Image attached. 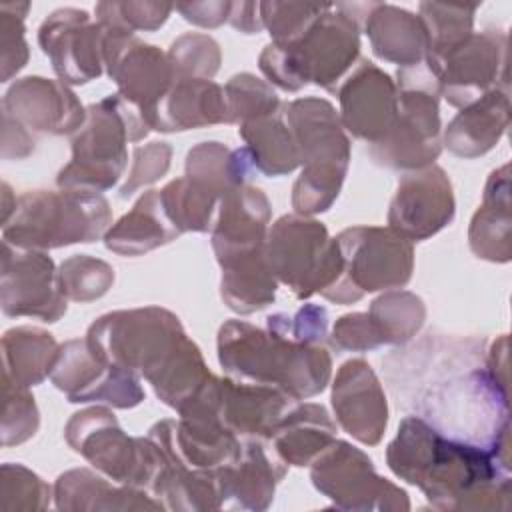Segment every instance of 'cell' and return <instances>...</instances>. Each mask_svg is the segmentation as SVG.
Wrapping results in <instances>:
<instances>
[{
    "mask_svg": "<svg viewBox=\"0 0 512 512\" xmlns=\"http://www.w3.org/2000/svg\"><path fill=\"white\" fill-rule=\"evenodd\" d=\"M184 176L222 200L238 186L250 184L254 172L250 154L244 146L228 148L222 142L208 140L192 146L186 154Z\"/></svg>",
    "mask_w": 512,
    "mask_h": 512,
    "instance_id": "34",
    "label": "cell"
},
{
    "mask_svg": "<svg viewBox=\"0 0 512 512\" xmlns=\"http://www.w3.org/2000/svg\"><path fill=\"white\" fill-rule=\"evenodd\" d=\"M54 500L50 488L36 472L22 464L6 462L0 468V510H46Z\"/></svg>",
    "mask_w": 512,
    "mask_h": 512,
    "instance_id": "44",
    "label": "cell"
},
{
    "mask_svg": "<svg viewBox=\"0 0 512 512\" xmlns=\"http://www.w3.org/2000/svg\"><path fill=\"white\" fill-rule=\"evenodd\" d=\"M148 436L196 470H218L242 450V440L218 418H166Z\"/></svg>",
    "mask_w": 512,
    "mask_h": 512,
    "instance_id": "24",
    "label": "cell"
},
{
    "mask_svg": "<svg viewBox=\"0 0 512 512\" xmlns=\"http://www.w3.org/2000/svg\"><path fill=\"white\" fill-rule=\"evenodd\" d=\"M60 344L38 326H16L2 336V378L32 388L50 378Z\"/></svg>",
    "mask_w": 512,
    "mask_h": 512,
    "instance_id": "36",
    "label": "cell"
},
{
    "mask_svg": "<svg viewBox=\"0 0 512 512\" xmlns=\"http://www.w3.org/2000/svg\"><path fill=\"white\" fill-rule=\"evenodd\" d=\"M342 274L322 296L354 304L370 292L404 288L414 272V244L388 226H350L336 236Z\"/></svg>",
    "mask_w": 512,
    "mask_h": 512,
    "instance_id": "10",
    "label": "cell"
},
{
    "mask_svg": "<svg viewBox=\"0 0 512 512\" xmlns=\"http://www.w3.org/2000/svg\"><path fill=\"white\" fill-rule=\"evenodd\" d=\"M338 116L346 134L368 146L382 140L398 116V88L390 74L362 58L338 84Z\"/></svg>",
    "mask_w": 512,
    "mask_h": 512,
    "instance_id": "19",
    "label": "cell"
},
{
    "mask_svg": "<svg viewBox=\"0 0 512 512\" xmlns=\"http://www.w3.org/2000/svg\"><path fill=\"white\" fill-rule=\"evenodd\" d=\"M266 328L300 344L324 346L328 340V312L318 304H304L294 314L278 312L266 318Z\"/></svg>",
    "mask_w": 512,
    "mask_h": 512,
    "instance_id": "48",
    "label": "cell"
},
{
    "mask_svg": "<svg viewBox=\"0 0 512 512\" xmlns=\"http://www.w3.org/2000/svg\"><path fill=\"white\" fill-rule=\"evenodd\" d=\"M330 6L332 4L268 0L260 2V16L272 42H292Z\"/></svg>",
    "mask_w": 512,
    "mask_h": 512,
    "instance_id": "46",
    "label": "cell"
},
{
    "mask_svg": "<svg viewBox=\"0 0 512 512\" xmlns=\"http://www.w3.org/2000/svg\"><path fill=\"white\" fill-rule=\"evenodd\" d=\"M296 402L282 390L266 384L244 382L232 376L220 378L218 416L240 440H270L282 416Z\"/></svg>",
    "mask_w": 512,
    "mask_h": 512,
    "instance_id": "25",
    "label": "cell"
},
{
    "mask_svg": "<svg viewBox=\"0 0 512 512\" xmlns=\"http://www.w3.org/2000/svg\"><path fill=\"white\" fill-rule=\"evenodd\" d=\"M104 26L86 10L64 6L50 12L38 28V44L58 80L88 84L104 72Z\"/></svg>",
    "mask_w": 512,
    "mask_h": 512,
    "instance_id": "17",
    "label": "cell"
},
{
    "mask_svg": "<svg viewBox=\"0 0 512 512\" xmlns=\"http://www.w3.org/2000/svg\"><path fill=\"white\" fill-rule=\"evenodd\" d=\"M330 402L336 422L346 434L364 446L380 444L388 426V400L366 360L352 358L338 368Z\"/></svg>",
    "mask_w": 512,
    "mask_h": 512,
    "instance_id": "21",
    "label": "cell"
},
{
    "mask_svg": "<svg viewBox=\"0 0 512 512\" xmlns=\"http://www.w3.org/2000/svg\"><path fill=\"white\" fill-rule=\"evenodd\" d=\"M160 450V466L148 492L164 510L196 512L222 508L214 470H196L164 446H160Z\"/></svg>",
    "mask_w": 512,
    "mask_h": 512,
    "instance_id": "33",
    "label": "cell"
},
{
    "mask_svg": "<svg viewBox=\"0 0 512 512\" xmlns=\"http://www.w3.org/2000/svg\"><path fill=\"white\" fill-rule=\"evenodd\" d=\"M456 214L454 190L438 164L404 172L388 206V228L402 238L424 242L446 228Z\"/></svg>",
    "mask_w": 512,
    "mask_h": 512,
    "instance_id": "18",
    "label": "cell"
},
{
    "mask_svg": "<svg viewBox=\"0 0 512 512\" xmlns=\"http://www.w3.org/2000/svg\"><path fill=\"white\" fill-rule=\"evenodd\" d=\"M360 24L332 4L306 32L292 42H268L258 56V68L270 86L298 92L316 84L336 92L360 56Z\"/></svg>",
    "mask_w": 512,
    "mask_h": 512,
    "instance_id": "4",
    "label": "cell"
},
{
    "mask_svg": "<svg viewBox=\"0 0 512 512\" xmlns=\"http://www.w3.org/2000/svg\"><path fill=\"white\" fill-rule=\"evenodd\" d=\"M220 268V296L232 312L248 316L274 302L278 280L266 262L264 246L238 256Z\"/></svg>",
    "mask_w": 512,
    "mask_h": 512,
    "instance_id": "35",
    "label": "cell"
},
{
    "mask_svg": "<svg viewBox=\"0 0 512 512\" xmlns=\"http://www.w3.org/2000/svg\"><path fill=\"white\" fill-rule=\"evenodd\" d=\"M368 316L376 324L384 346H404L424 326L426 304L410 290H386L372 300Z\"/></svg>",
    "mask_w": 512,
    "mask_h": 512,
    "instance_id": "38",
    "label": "cell"
},
{
    "mask_svg": "<svg viewBox=\"0 0 512 512\" xmlns=\"http://www.w3.org/2000/svg\"><path fill=\"white\" fill-rule=\"evenodd\" d=\"M216 350L228 376L278 388L294 400L318 396L332 378L326 346L300 344L244 320H226L218 328Z\"/></svg>",
    "mask_w": 512,
    "mask_h": 512,
    "instance_id": "3",
    "label": "cell"
},
{
    "mask_svg": "<svg viewBox=\"0 0 512 512\" xmlns=\"http://www.w3.org/2000/svg\"><path fill=\"white\" fill-rule=\"evenodd\" d=\"M50 380L72 404L94 402L128 410L146 396L140 376L104 362L88 346L86 336L60 344Z\"/></svg>",
    "mask_w": 512,
    "mask_h": 512,
    "instance_id": "15",
    "label": "cell"
},
{
    "mask_svg": "<svg viewBox=\"0 0 512 512\" xmlns=\"http://www.w3.org/2000/svg\"><path fill=\"white\" fill-rule=\"evenodd\" d=\"M228 124H244L282 110L276 90L250 72L234 74L224 86Z\"/></svg>",
    "mask_w": 512,
    "mask_h": 512,
    "instance_id": "42",
    "label": "cell"
},
{
    "mask_svg": "<svg viewBox=\"0 0 512 512\" xmlns=\"http://www.w3.org/2000/svg\"><path fill=\"white\" fill-rule=\"evenodd\" d=\"M312 486L334 508L350 512H406V490L380 476L372 458L346 440H334L310 464Z\"/></svg>",
    "mask_w": 512,
    "mask_h": 512,
    "instance_id": "12",
    "label": "cell"
},
{
    "mask_svg": "<svg viewBox=\"0 0 512 512\" xmlns=\"http://www.w3.org/2000/svg\"><path fill=\"white\" fill-rule=\"evenodd\" d=\"M336 440V422L328 410L316 402L294 404L278 422L270 444L278 460L286 466L304 468Z\"/></svg>",
    "mask_w": 512,
    "mask_h": 512,
    "instance_id": "31",
    "label": "cell"
},
{
    "mask_svg": "<svg viewBox=\"0 0 512 512\" xmlns=\"http://www.w3.org/2000/svg\"><path fill=\"white\" fill-rule=\"evenodd\" d=\"M36 148V138L16 120L2 114V158L4 160H22L28 158Z\"/></svg>",
    "mask_w": 512,
    "mask_h": 512,
    "instance_id": "53",
    "label": "cell"
},
{
    "mask_svg": "<svg viewBox=\"0 0 512 512\" xmlns=\"http://www.w3.org/2000/svg\"><path fill=\"white\" fill-rule=\"evenodd\" d=\"M266 262L298 300L324 296L342 274V256L328 228L302 214H284L268 228L264 242Z\"/></svg>",
    "mask_w": 512,
    "mask_h": 512,
    "instance_id": "9",
    "label": "cell"
},
{
    "mask_svg": "<svg viewBox=\"0 0 512 512\" xmlns=\"http://www.w3.org/2000/svg\"><path fill=\"white\" fill-rule=\"evenodd\" d=\"M272 218V206L262 188L244 184L228 192L216 210L210 244L222 266L238 256L264 246Z\"/></svg>",
    "mask_w": 512,
    "mask_h": 512,
    "instance_id": "23",
    "label": "cell"
},
{
    "mask_svg": "<svg viewBox=\"0 0 512 512\" xmlns=\"http://www.w3.org/2000/svg\"><path fill=\"white\" fill-rule=\"evenodd\" d=\"M214 124H228L224 88L214 80L196 78H174L148 120L156 132H186Z\"/></svg>",
    "mask_w": 512,
    "mask_h": 512,
    "instance_id": "28",
    "label": "cell"
},
{
    "mask_svg": "<svg viewBox=\"0 0 512 512\" xmlns=\"http://www.w3.org/2000/svg\"><path fill=\"white\" fill-rule=\"evenodd\" d=\"M2 114L30 134H74L86 120V108L62 80L44 76L18 78L2 98Z\"/></svg>",
    "mask_w": 512,
    "mask_h": 512,
    "instance_id": "20",
    "label": "cell"
},
{
    "mask_svg": "<svg viewBox=\"0 0 512 512\" xmlns=\"http://www.w3.org/2000/svg\"><path fill=\"white\" fill-rule=\"evenodd\" d=\"M510 164L492 170L486 180L482 204L468 228V244L476 258L506 264L512 258V214H510Z\"/></svg>",
    "mask_w": 512,
    "mask_h": 512,
    "instance_id": "30",
    "label": "cell"
},
{
    "mask_svg": "<svg viewBox=\"0 0 512 512\" xmlns=\"http://www.w3.org/2000/svg\"><path fill=\"white\" fill-rule=\"evenodd\" d=\"M394 476L438 510H508L510 470L490 448L446 436L422 416H406L386 448Z\"/></svg>",
    "mask_w": 512,
    "mask_h": 512,
    "instance_id": "1",
    "label": "cell"
},
{
    "mask_svg": "<svg viewBox=\"0 0 512 512\" xmlns=\"http://www.w3.org/2000/svg\"><path fill=\"white\" fill-rule=\"evenodd\" d=\"M424 62L438 80L440 98L458 110L494 88L510 86L508 36L504 30L472 32L448 52Z\"/></svg>",
    "mask_w": 512,
    "mask_h": 512,
    "instance_id": "14",
    "label": "cell"
},
{
    "mask_svg": "<svg viewBox=\"0 0 512 512\" xmlns=\"http://www.w3.org/2000/svg\"><path fill=\"white\" fill-rule=\"evenodd\" d=\"M174 6L164 2H144V0H126V2H98L94 12L108 14L118 20L128 30L154 32L166 24Z\"/></svg>",
    "mask_w": 512,
    "mask_h": 512,
    "instance_id": "50",
    "label": "cell"
},
{
    "mask_svg": "<svg viewBox=\"0 0 512 512\" xmlns=\"http://www.w3.org/2000/svg\"><path fill=\"white\" fill-rule=\"evenodd\" d=\"M30 2H2L0 4V48H2V74L0 82H8L18 74L30 56L26 42L24 18Z\"/></svg>",
    "mask_w": 512,
    "mask_h": 512,
    "instance_id": "47",
    "label": "cell"
},
{
    "mask_svg": "<svg viewBox=\"0 0 512 512\" xmlns=\"http://www.w3.org/2000/svg\"><path fill=\"white\" fill-rule=\"evenodd\" d=\"M174 78L212 80L222 64L218 42L202 32H186L178 36L166 50Z\"/></svg>",
    "mask_w": 512,
    "mask_h": 512,
    "instance_id": "43",
    "label": "cell"
},
{
    "mask_svg": "<svg viewBox=\"0 0 512 512\" xmlns=\"http://www.w3.org/2000/svg\"><path fill=\"white\" fill-rule=\"evenodd\" d=\"M180 232L170 222L160 190H146L130 212L118 218L104 234V246L118 256H142L174 242Z\"/></svg>",
    "mask_w": 512,
    "mask_h": 512,
    "instance_id": "32",
    "label": "cell"
},
{
    "mask_svg": "<svg viewBox=\"0 0 512 512\" xmlns=\"http://www.w3.org/2000/svg\"><path fill=\"white\" fill-rule=\"evenodd\" d=\"M398 116L390 132L368 146L374 164L390 170H420L442 152L440 88L426 62L396 70Z\"/></svg>",
    "mask_w": 512,
    "mask_h": 512,
    "instance_id": "8",
    "label": "cell"
},
{
    "mask_svg": "<svg viewBox=\"0 0 512 512\" xmlns=\"http://www.w3.org/2000/svg\"><path fill=\"white\" fill-rule=\"evenodd\" d=\"M170 160H172V146L168 142L154 140L144 146H136L132 150L130 172L124 184L120 186L118 196L126 200L140 188L158 182L170 170Z\"/></svg>",
    "mask_w": 512,
    "mask_h": 512,
    "instance_id": "49",
    "label": "cell"
},
{
    "mask_svg": "<svg viewBox=\"0 0 512 512\" xmlns=\"http://www.w3.org/2000/svg\"><path fill=\"white\" fill-rule=\"evenodd\" d=\"M112 226L104 194L58 188L28 190L18 196L12 216L2 224V240L24 250H54L90 244Z\"/></svg>",
    "mask_w": 512,
    "mask_h": 512,
    "instance_id": "6",
    "label": "cell"
},
{
    "mask_svg": "<svg viewBox=\"0 0 512 512\" xmlns=\"http://www.w3.org/2000/svg\"><path fill=\"white\" fill-rule=\"evenodd\" d=\"M354 16L370 40L374 56L398 68L418 66L428 54L426 28L418 14L388 2L338 4Z\"/></svg>",
    "mask_w": 512,
    "mask_h": 512,
    "instance_id": "22",
    "label": "cell"
},
{
    "mask_svg": "<svg viewBox=\"0 0 512 512\" xmlns=\"http://www.w3.org/2000/svg\"><path fill=\"white\" fill-rule=\"evenodd\" d=\"M4 384V406L0 436L2 446H18L30 440L40 426V412L30 388L16 386L14 382L2 378Z\"/></svg>",
    "mask_w": 512,
    "mask_h": 512,
    "instance_id": "45",
    "label": "cell"
},
{
    "mask_svg": "<svg viewBox=\"0 0 512 512\" xmlns=\"http://www.w3.org/2000/svg\"><path fill=\"white\" fill-rule=\"evenodd\" d=\"M174 10L182 14V18L200 28H218L228 22L230 2L228 0H208V2H186L176 4Z\"/></svg>",
    "mask_w": 512,
    "mask_h": 512,
    "instance_id": "52",
    "label": "cell"
},
{
    "mask_svg": "<svg viewBox=\"0 0 512 512\" xmlns=\"http://www.w3.org/2000/svg\"><path fill=\"white\" fill-rule=\"evenodd\" d=\"M228 24L242 34H258L264 30L260 2H230Z\"/></svg>",
    "mask_w": 512,
    "mask_h": 512,
    "instance_id": "55",
    "label": "cell"
},
{
    "mask_svg": "<svg viewBox=\"0 0 512 512\" xmlns=\"http://www.w3.org/2000/svg\"><path fill=\"white\" fill-rule=\"evenodd\" d=\"M150 132L140 112L118 92L86 106L84 124L72 134L70 162L58 172V188L106 192L128 166V142Z\"/></svg>",
    "mask_w": 512,
    "mask_h": 512,
    "instance_id": "7",
    "label": "cell"
},
{
    "mask_svg": "<svg viewBox=\"0 0 512 512\" xmlns=\"http://www.w3.org/2000/svg\"><path fill=\"white\" fill-rule=\"evenodd\" d=\"M282 112L300 156L292 208L296 214L316 216L332 208L342 190L350 166V138L326 98H296Z\"/></svg>",
    "mask_w": 512,
    "mask_h": 512,
    "instance_id": "5",
    "label": "cell"
},
{
    "mask_svg": "<svg viewBox=\"0 0 512 512\" xmlns=\"http://www.w3.org/2000/svg\"><path fill=\"white\" fill-rule=\"evenodd\" d=\"M160 200L170 222L180 234L212 230L220 204L214 194L206 192L186 176L174 178L160 188Z\"/></svg>",
    "mask_w": 512,
    "mask_h": 512,
    "instance_id": "39",
    "label": "cell"
},
{
    "mask_svg": "<svg viewBox=\"0 0 512 512\" xmlns=\"http://www.w3.org/2000/svg\"><path fill=\"white\" fill-rule=\"evenodd\" d=\"M238 134L256 172L278 178L300 168L298 148L282 110L240 124Z\"/></svg>",
    "mask_w": 512,
    "mask_h": 512,
    "instance_id": "37",
    "label": "cell"
},
{
    "mask_svg": "<svg viewBox=\"0 0 512 512\" xmlns=\"http://www.w3.org/2000/svg\"><path fill=\"white\" fill-rule=\"evenodd\" d=\"M16 202H18V198L12 194L10 186L4 182L2 184V224L12 216V212L16 208Z\"/></svg>",
    "mask_w": 512,
    "mask_h": 512,
    "instance_id": "56",
    "label": "cell"
},
{
    "mask_svg": "<svg viewBox=\"0 0 512 512\" xmlns=\"http://www.w3.org/2000/svg\"><path fill=\"white\" fill-rule=\"evenodd\" d=\"M68 446L116 484L150 490L162 450L146 436H128L106 404L74 412L66 426Z\"/></svg>",
    "mask_w": 512,
    "mask_h": 512,
    "instance_id": "11",
    "label": "cell"
},
{
    "mask_svg": "<svg viewBox=\"0 0 512 512\" xmlns=\"http://www.w3.org/2000/svg\"><path fill=\"white\" fill-rule=\"evenodd\" d=\"M86 340L104 362L144 378L176 412L214 376L180 318L162 306L102 314L88 326Z\"/></svg>",
    "mask_w": 512,
    "mask_h": 512,
    "instance_id": "2",
    "label": "cell"
},
{
    "mask_svg": "<svg viewBox=\"0 0 512 512\" xmlns=\"http://www.w3.org/2000/svg\"><path fill=\"white\" fill-rule=\"evenodd\" d=\"M114 268L90 254H74L58 266V286L70 302H94L114 284Z\"/></svg>",
    "mask_w": 512,
    "mask_h": 512,
    "instance_id": "41",
    "label": "cell"
},
{
    "mask_svg": "<svg viewBox=\"0 0 512 512\" xmlns=\"http://www.w3.org/2000/svg\"><path fill=\"white\" fill-rule=\"evenodd\" d=\"M104 26V70L118 86V94L150 120L154 108L174 82V72L166 52L142 42L132 30L108 14L96 12ZM150 128V126H148Z\"/></svg>",
    "mask_w": 512,
    "mask_h": 512,
    "instance_id": "13",
    "label": "cell"
},
{
    "mask_svg": "<svg viewBox=\"0 0 512 512\" xmlns=\"http://www.w3.org/2000/svg\"><path fill=\"white\" fill-rule=\"evenodd\" d=\"M484 370L492 384L508 394V336L502 334L496 340H492Z\"/></svg>",
    "mask_w": 512,
    "mask_h": 512,
    "instance_id": "54",
    "label": "cell"
},
{
    "mask_svg": "<svg viewBox=\"0 0 512 512\" xmlns=\"http://www.w3.org/2000/svg\"><path fill=\"white\" fill-rule=\"evenodd\" d=\"M286 470L288 466L282 460H272L266 454L262 440H242L238 458L214 470L222 508L266 510Z\"/></svg>",
    "mask_w": 512,
    "mask_h": 512,
    "instance_id": "26",
    "label": "cell"
},
{
    "mask_svg": "<svg viewBox=\"0 0 512 512\" xmlns=\"http://www.w3.org/2000/svg\"><path fill=\"white\" fill-rule=\"evenodd\" d=\"M510 124V86H500L458 110L442 130V148L472 160L490 152Z\"/></svg>",
    "mask_w": 512,
    "mask_h": 512,
    "instance_id": "27",
    "label": "cell"
},
{
    "mask_svg": "<svg viewBox=\"0 0 512 512\" xmlns=\"http://www.w3.org/2000/svg\"><path fill=\"white\" fill-rule=\"evenodd\" d=\"M478 4L420 2L418 16L428 36V58H436L474 32V14Z\"/></svg>",
    "mask_w": 512,
    "mask_h": 512,
    "instance_id": "40",
    "label": "cell"
},
{
    "mask_svg": "<svg viewBox=\"0 0 512 512\" xmlns=\"http://www.w3.org/2000/svg\"><path fill=\"white\" fill-rule=\"evenodd\" d=\"M338 352H370L382 348V336L368 312H350L340 316L328 336Z\"/></svg>",
    "mask_w": 512,
    "mask_h": 512,
    "instance_id": "51",
    "label": "cell"
},
{
    "mask_svg": "<svg viewBox=\"0 0 512 512\" xmlns=\"http://www.w3.org/2000/svg\"><path fill=\"white\" fill-rule=\"evenodd\" d=\"M54 506L64 512H126V510H164L150 492L112 484L110 478L88 470L72 468L54 482Z\"/></svg>",
    "mask_w": 512,
    "mask_h": 512,
    "instance_id": "29",
    "label": "cell"
},
{
    "mask_svg": "<svg viewBox=\"0 0 512 512\" xmlns=\"http://www.w3.org/2000/svg\"><path fill=\"white\" fill-rule=\"evenodd\" d=\"M0 308L8 318L58 322L68 300L58 286V268L48 252L16 248L2 240Z\"/></svg>",
    "mask_w": 512,
    "mask_h": 512,
    "instance_id": "16",
    "label": "cell"
}]
</instances>
